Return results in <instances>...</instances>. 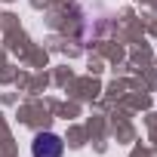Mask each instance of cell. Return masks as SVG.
I'll use <instances>...</instances> for the list:
<instances>
[{"label": "cell", "instance_id": "6da1fadb", "mask_svg": "<svg viewBox=\"0 0 157 157\" xmlns=\"http://www.w3.org/2000/svg\"><path fill=\"white\" fill-rule=\"evenodd\" d=\"M62 151H65V142L56 132H40L31 142V154L34 157H62Z\"/></svg>", "mask_w": 157, "mask_h": 157}]
</instances>
